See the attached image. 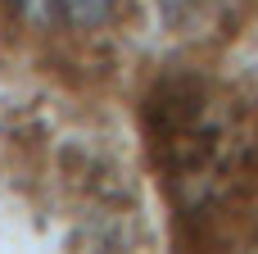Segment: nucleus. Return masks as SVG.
Instances as JSON below:
<instances>
[{
  "label": "nucleus",
  "instance_id": "obj_1",
  "mask_svg": "<svg viewBox=\"0 0 258 254\" xmlns=\"http://www.w3.org/2000/svg\"><path fill=\"white\" fill-rule=\"evenodd\" d=\"M118 0H14L18 14L45 27H95L113 14Z\"/></svg>",
  "mask_w": 258,
  "mask_h": 254
}]
</instances>
